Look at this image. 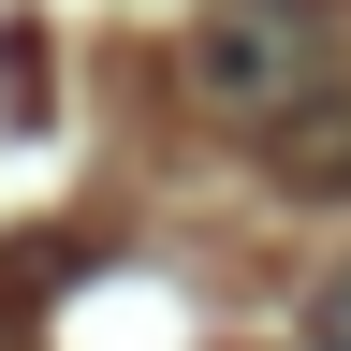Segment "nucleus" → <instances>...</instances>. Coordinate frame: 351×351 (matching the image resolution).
<instances>
[{"label": "nucleus", "instance_id": "f257e3e1", "mask_svg": "<svg viewBox=\"0 0 351 351\" xmlns=\"http://www.w3.org/2000/svg\"><path fill=\"white\" fill-rule=\"evenodd\" d=\"M176 73H191V103L249 117V132H278L293 103H322L351 59H337L322 0H205V15H191V44H176Z\"/></svg>", "mask_w": 351, "mask_h": 351}, {"label": "nucleus", "instance_id": "7ed1b4c3", "mask_svg": "<svg viewBox=\"0 0 351 351\" xmlns=\"http://www.w3.org/2000/svg\"><path fill=\"white\" fill-rule=\"evenodd\" d=\"M307 337H322V351H351V263L322 278V307H307Z\"/></svg>", "mask_w": 351, "mask_h": 351}, {"label": "nucleus", "instance_id": "f03ea898", "mask_svg": "<svg viewBox=\"0 0 351 351\" xmlns=\"http://www.w3.org/2000/svg\"><path fill=\"white\" fill-rule=\"evenodd\" d=\"M263 161H278L293 191H351V73L322 88V103H293L278 132H263Z\"/></svg>", "mask_w": 351, "mask_h": 351}]
</instances>
